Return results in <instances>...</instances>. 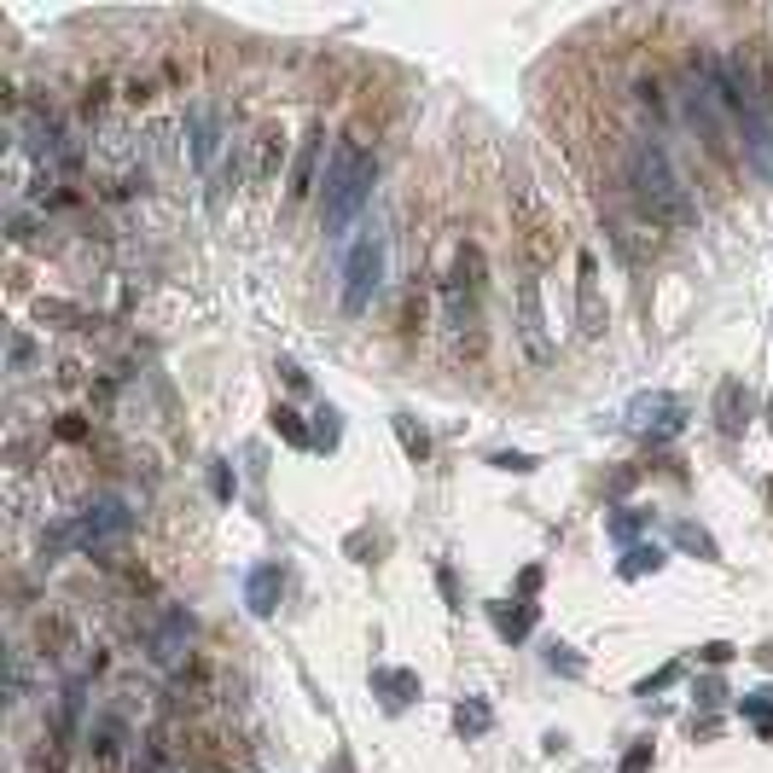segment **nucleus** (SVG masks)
<instances>
[{"mask_svg":"<svg viewBox=\"0 0 773 773\" xmlns=\"http://www.w3.org/2000/svg\"><path fill=\"white\" fill-rule=\"evenodd\" d=\"M628 181H634V198L645 204V215L663 221V227H692L698 221V204H692L686 181L674 175L669 151L657 140H634L628 146Z\"/></svg>","mask_w":773,"mask_h":773,"instance_id":"1","label":"nucleus"},{"mask_svg":"<svg viewBox=\"0 0 773 773\" xmlns=\"http://www.w3.org/2000/svg\"><path fill=\"white\" fill-rule=\"evenodd\" d=\"M372 181H378V157L360 151L355 140H338L331 169H326V233L331 239L360 215V204L372 198Z\"/></svg>","mask_w":773,"mask_h":773,"instance_id":"2","label":"nucleus"},{"mask_svg":"<svg viewBox=\"0 0 773 773\" xmlns=\"http://www.w3.org/2000/svg\"><path fill=\"white\" fill-rule=\"evenodd\" d=\"M129 524H134V517H129V507H122V500H99V507H88L82 517L58 524V529L41 541V552H47V559H58L65 547H88V552H93V547L117 541V535H129Z\"/></svg>","mask_w":773,"mask_h":773,"instance_id":"3","label":"nucleus"},{"mask_svg":"<svg viewBox=\"0 0 773 773\" xmlns=\"http://www.w3.org/2000/svg\"><path fill=\"white\" fill-rule=\"evenodd\" d=\"M378 279H384V233L367 227L360 233V245L350 250V262H343V314H360L378 297Z\"/></svg>","mask_w":773,"mask_h":773,"instance_id":"4","label":"nucleus"},{"mask_svg":"<svg viewBox=\"0 0 773 773\" xmlns=\"http://www.w3.org/2000/svg\"><path fill=\"white\" fill-rule=\"evenodd\" d=\"M628 424H634L640 436H674L686 424V402L669 396V390H645V396L628 402Z\"/></svg>","mask_w":773,"mask_h":773,"instance_id":"5","label":"nucleus"},{"mask_svg":"<svg viewBox=\"0 0 773 773\" xmlns=\"http://www.w3.org/2000/svg\"><path fill=\"white\" fill-rule=\"evenodd\" d=\"M186 652H193V617H186V611H163L157 628L146 634V657L157 669H181Z\"/></svg>","mask_w":773,"mask_h":773,"instance_id":"6","label":"nucleus"},{"mask_svg":"<svg viewBox=\"0 0 773 773\" xmlns=\"http://www.w3.org/2000/svg\"><path fill=\"white\" fill-rule=\"evenodd\" d=\"M576 314H581V338H599L605 331V303H599V262L581 250L576 262Z\"/></svg>","mask_w":773,"mask_h":773,"instance_id":"7","label":"nucleus"},{"mask_svg":"<svg viewBox=\"0 0 773 773\" xmlns=\"http://www.w3.org/2000/svg\"><path fill=\"white\" fill-rule=\"evenodd\" d=\"M517 331H524V350L529 360H552V343H547V320H541V291H535V279L517 286Z\"/></svg>","mask_w":773,"mask_h":773,"instance_id":"8","label":"nucleus"},{"mask_svg":"<svg viewBox=\"0 0 773 773\" xmlns=\"http://www.w3.org/2000/svg\"><path fill=\"white\" fill-rule=\"evenodd\" d=\"M279 593H286V570H279V564H256V570L245 576V605H250V617H274V611H279Z\"/></svg>","mask_w":773,"mask_h":773,"instance_id":"9","label":"nucleus"},{"mask_svg":"<svg viewBox=\"0 0 773 773\" xmlns=\"http://www.w3.org/2000/svg\"><path fill=\"white\" fill-rule=\"evenodd\" d=\"M738 129H745V151H750L756 175H773V122H768V110L750 105L745 117H738Z\"/></svg>","mask_w":773,"mask_h":773,"instance_id":"10","label":"nucleus"},{"mask_svg":"<svg viewBox=\"0 0 773 773\" xmlns=\"http://www.w3.org/2000/svg\"><path fill=\"white\" fill-rule=\"evenodd\" d=\"M745 413H750L745 384H738V378H721V390H716V424H721V436L745 431Z\"/></svg>","mask_w":773,"mask_h":773,"instance_id":"11","label":"nucleus"},{"mask_svg":"<svg viewBox=\"0 0 773 773\" xmlns=\"http://www.w3.org/2000/svg\"><path fill=\"white\" fill-rule=\"evenodd\" d=\"M320 151H326V129H308V134H303V151H297V163H291V198H308V193H314Z\"/></svg>","mask_w":773,"mask_h":773,"instance_id":"12","label":"nucleus"},{"mask_svg":"<svg viewBox=\"0 0 773 773\" xmlns=\"http://www.w3.org/2000/svg\"><path fill=\"white\" fill-rule=\"evenodd\" d=\"M372 692L390 709H407V704L419 698V674H407V669H372Z\"/></svg>","mask_w":773,"mask_h":773,"instance_id":"13","label":"nucleus"},{"mask_svg":"<svg viewBox=\"0 0 773 773\" xmlns=\"http://www.w3.org/2000/svg\"><path fill=\"white\" fill-rule=\"evenodd\" d=\"M186 134H193V163L210 169V157H215V146H221V122H215V110H193V117H186Z\"/></svg>","mask_w":773,"mask_h":773,"instance_id":"14","label":"nucleus"},{"mask_svg":"<svg viewBox=\"0 0 773 773\" xmlns=\"http://www.w3.org/2000/svg\"><path fill=\"white\" fill-rule=\"evenodd\" d=\"M93 762L99 768H117L122 762V721H99V727H93Z\"/></svg>","mask_w":773,"mask_h":773,"instance_id":"15","label":"nucleus"},{"mask_svg":"<svg viewBox=\"0 0 773 773\" xmlns=\"http://www.w3.org/2000/svg\"><path fill=\"white\" fill-rule=\"evenodd\" d=\"M454 727H460L465 738H483L488 727H495V709H488L483 698H465L460 709H454Z\"/></svg>","mask_w":773,"mask_h":773,"instance_id":"16","label":"nucleus"},{"mask_svg":"<svg viewBox=\"0 0 773 773\" xmlns=\"http://www.w3.org/2000/svg\"><path fill=\"white\" fill-rule=\"evenodd\" d=\"M495 628H500L507 640H524L529 628H535V605H512V611H507V605H495Z\"/></svg>","mask_w":773,"mask_h":773,"instance_id":"17","label":"nucleus"},{"mask_svg":"<svg viewBox=\"0 0 773 773\" xmlns=\"http://www.w3.org/2000/svg\"><path fill=\"white\" fill-rule=\"evenodd\" d=\"M645 570H663V547H657V541L628 547V559H622V576H628V581H634V576H645Z\"/></svg>","mask_w":773,"mask_h":773,"instance_id":"18","label":"nucleus"},{"mask_svg":"<svg viewBox=\"0 0 773 773\" xmlns=\"http://www.w3.org/2000/svg\"><path fill=\"white\" fill-rule=\"evenodd\" d=\"M674 541H681L686 552H698V559H709V564L721 559V547L709 541V529H698V524H674Z\"/></svg>","mask_w":773,"mask_h":773,"instance_id":"19","label":"nucleus"},{"mask_svg":"<svg viewBox=\"0 0 773 773\" xmlns=\"http://www.w3.org/2000/svg\"><path fill=\"white\" fill-rule=\"evenodd\" d=\"M396 436H402V448H407V460H431V436L419 431L407 413H396Z\"/></svg>","mask_w":773,"mask_h":773,"instance_id":"20","label":"nucleus"},{"mask_svg":"<svg viewBox=\"0 0 773 773\" xmlns=\"http://www.w3.org/2000/svg\"><path fill=\"white\" fill-rule=\"evenodd\" d=\"M274 431L291 442V448H314V431H303V419L291 413V407H274Z\"/></svg>","mask_w":773,"mask_h":773,"instance_id":"21","label":"nucleus"},{"mask_svg":"<svg viewBox=\"0 0 773 773\" xmlns=\"http://www.w3.org/2000/svg\"><path fill=\"white\" fill-rule=\"evenodd\" d=\"M547 669L564 674V681H581V674H588V663H581L570 645H547Z\"/></svg>","mask_w":773,"mask_h":773,"instance_id":"22","label":"nucleus"},{"mask_svg":"<svg viewBox=\"0 0 773 773\" xmlns=\"http://www.w3.org/2000/svg\"><path fill=\"white\" fill-rule=\"evenodd\" d=\"M488 465H495V471H512V477H529V471H535V454L500 448V454H488Z\"/></svg>","mask_w":773,"mask_h":773,"instance_id":"23","label":"nucleus"},{"mask_svg":"<svg viewBox=\"0 0 773 773\" xmlns=\"http://www.w3.org/2000/svg\"><path fill=\"white\" fill-rule=\"evenodd\" d=\"M314 448H338V407H320V413H314Z\"/></svg>","mask_w":773,"mask_h":773,"instance_id":"24","label":"nucleus"},{"mask_svg":"<svg viewBox=\"0 0 773 773\" xmlns=\"http://www.w3.org/2000/svg\"><path fill=\"white\" fill-rule=\"evenodd\" d=\"M210 495L215 500H233V495H239V477H233L227 465H210Z\"/></svg>","mask_w":773,"mask_h":773,"instance_id":"25","label":"nucleus"},{"mask_svg":"<svg viewBox=\"0 0 773 773\" xmlns=\"http://www.w3.org/2000/svg\"><path fill=\"white\" fill-rule=\"evenodd\" d=\"M279 169V134H262V157H256V181H267Z\"/></svg>","mask_w":773,"mask_h":773,"instance_id":"26","label":"nucleus"},{"mask_svg":"<svg viewBox=\"0 0 773 773\" xmlns=\"http://www.w3.org/2000/svg\"><path fill=\"white\" fill-rule=\"evenodd\" d=\"M738 709H745V716H756V721H768L773 716V692L762 686V692H745V698H738Z\"/></svg>","mask_w":773,"mask_h":773,"instance_id":"27","label":"nucleus"},{"mask_svg":"<svg viewBox=\"0 0 773 773\" xmlns=\"http://www.w3.org/2000/svg\"><path fill=\"white\" fill-rule=\"evenodd\" d=\"M617 773H652V738H645V745H634V750H628Z\"/></svg>","mask_w":773,"mask_h":773,"instance_id":"28","label":"nucleus"},{"mask_svg":"<svg viewBox=\"0 0 773 773\" xmlns=\"http://www.w3.org/2000/svg\"><path fill=\"white\" fill-rule=\"evenodd\" d=\"M634 529H640L634 512H611V535H617V541H634Z\"/></svg>","mask_w":773,"mask_h":773,"instance_id":"29","label":"nucleus"},{"mask_svg":"<svg viewBox=\"0 0 773 773\" xmlns=\"http://www.w3.org/2000/svg\"><path fill=\"white\" fill-rule=\"evenodd\" d=\"M674 674H681V663H669V669H657L652 681H640V698H652V692H663V686L674 681Z\"/></svg>","mask_w":773,"mask_h":773,"instance_id":"30","label":"nucleus"},{"mask_svg":"<svg viewBox=\"0 0 773 773\" xmlns=\"http://www.w3.org/2000/svg\"><path fill=\"white\" fill-rule=\"evenodd\" d=\"M704 663H709V669H721V663H733V645H727V640H709V645H704Z\"/></svg>","mask_w":773,"mask_h":773,"instance_id":"31","label":"nucleus"},{"mask_svg":"<svg viewBox=\"0 0 773 773\" xmlns=\"http://www.w3.org/2000/svg\"><path fill=\"white\" fill-rule=\"evenodd\" d=\"M12 367H18V372L29 367V338H24V331H18V338H12Z\"/></svg>","mask_w":773,"mask_h":773,"instance_id":"32","label":"nucleus"},{"mask_svg":"<svg viewBox=\"0 0 773 773\" xmlns=\"http://www.w3.org/2000/svg\"><path fill=\"white\" fill-rule=\"evenodd\" d=\"M727 692H721V681H704V692H698V704H721Z\"/></svg>","mask_w":773,"mask_h":773,"instance_id":"33","label":"nucleus"},{"mask_svg":"<svg viewBox=\"0 0 773 773\" xmlns=\"http://www.w3.org/2000/svg\"><path fill=\"white\" fill-rule=\"evenodd\" d=\"M756 657H762V663H768V669H773V645H762V652H756Z\"/></svg>","mask_w":773,"mask_h":773,"instance_id":"34","label":"nucleus"},{"mask_svg":"<svg viewBox=\"0 0 773 773\" xmlns=\"http://www.w3.org/2000/svg\"><path fill=\"white\" fill-rule=\"evenodd\" d=\"M762 738H773V716H768V721H762Z\"/></svg>","mask_w":773,"mask_h":773,"instance_id":"35","label":"nucleus"},{"mask_svg":"<svg viewBox=\"0 0 773 773\" xmlns=\"http://www.w3.org/2000/svg\"><path fill=\"white\" fill-rule=\"evenodd\" d=\"M768 413H773V402H768Z\"/></svg>","mask_w":773,"mask_h":773,"instance_id":"36","label":"nucleus"}]
</instances>
